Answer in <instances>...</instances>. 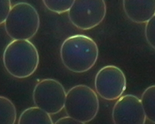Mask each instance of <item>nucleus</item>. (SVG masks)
Wrapping results in <instances>:
<instances>
[{
  "label": "nucleus",
  "instance_id": "nucleus-1",
  "mask_svg": "<svg viewBox=\"0 0 155 124\" xmlns=\"http://www.w3.org/2000/svg\"><path fill=\"white\" fill-rule=\"evenodd\" d=\"M63 64L70 71L82 73L93 68L97 61V44L91 37L82 35L71 36L62 44L60 50Z\"/></svg>",
  "mask_w": 155,
  "mask_h": 124
},
{
  "label": "nucleus",
  "instance_id": "nucleus-2",
  "mask_svg": "<svg viewBox=\"0 0 155 124\" xmlns=\"http://www.w3.org/2000/svg\"><path fill=\"white\" fill-rule=\"evenodd\" d=\"M3 62L11 76L18 79L26 78L37 69L39 53L35 46L28 40H13L4 50Z\"/></svg>",
  "mask_w": 155,
  "mask_h": 124
},
{
  "label": "nucleus",
  "instance_id": "nucleus-3",
  "mask_svg": "<svg viewBox=\"0 0 155 124\" xmlns=\"http://www.w3.org/2000/svg\"><path fill=\"white\" fill-rule=\"evenodd\" d=\"M40 25L39 14L31 4L19 2L12 6L4 22L7 35L13 40H28L37 33Z\"/></svg>",
  "mask_w": 155,
  "mask_h": 124
},
{
  "label": "nucleus",
  "instance_id": "nucleus-4",
  "mask_svg": "<svg viewBox=\"0 0 155 124\" xmlns=\"http://www.w3.org/2000/svg\"><path fill=\"white\" fill-rule=\"evenodd\" d=\"M99 100L95 92L89 86L78 85L66 94L65 108L69 117L86 123L93 120L98 113Z\"/></svg>",
  "mask_w": 155,
  "mask_h": 124
},
{
  "label": "nucleus",
  "instance_id": "nucleus-5",
  "mask_svg": "<svg viewBox=\"0 0 155 124\" xmlns=\"http://www.w3.org/2000/svg\"><path fill=\"white\" fill-rule=\"evenodd\" d=\"M66 91L62 85L53 79H42L35 86L34 103L49 115L57 114L64 108Z\"/></svg>",
  "mask_w": 155,
  "mask_h": 124
},
{
  "label": "nucleus",
  "instance_id": "nucleus-6",
  "mask_svg": "<svg viewBox=\"0 0 155 124\" xmlns=\"http://www.w3.org/2000/svg\"><path fill=\"white\" fill-rule=\"evenodd\" d=\"M68 12L73 25L81 30H89L103 21L107 5L103 0H76Z\"/></svg>",
  "mask_w": 155,
  "mask_h": 124
},
{
  "label": "nucleus",
  "instance_id": "nucleus-7",
  "mask_svg": "<svg viewBox=\"0 0 155 124\" xmlns=\"http://www.w3.org/2000/svg\"><path fill=\"white\" fill-rule=\"evenodd\" d=\"M95 87L97 94L104 99L116 100L121 97L126 89V77L118 67L107 65L97 72Z\"/></svg>",
  "mask_w": 155,
  "mask_h": 124
},
{
  "label": "nucleus",
  "instance_id": "nucleus-8",
  "mask_svg": "<svg viewBox=\"0 0 155 124\" xmlns=\"http://www.w3.org/2000/svg\"><path fill=\"white\" fill-rule=\"evenodd\" d=\"M114 124H145L146 116L141 100L127 94L121 97L112 109Z\"/></svg>",
  "mask_w": 155,
  "mask_h": 124
},
{
  "label": "nucleus",
  "instance_id": "nucleus-9",
  "mask_svg": "<svg viewBox=\"0 0 155 124\" xmlns=\"http://www.w3.org/2000/svg\"><path fill=\"white\" fill-rule=\"evenodd\" d=\"M123 7L126 16L135 23H147L155 15V0H124Z\"/></svg>",
  "mask_w": 155,
  "mask_h": 124
},
{
  "label": "nucleus",
  "instance_id": "nucleus-10",
  "mask_svg": "<svg viewBox=\"0 0 155 124\" xmlns=\"http://www.w3.org/2000/svg\"><path fill=\"white\" fill-rule=\"evenodd\" d=\"M18 124H54L50 115L35 106L25 109L19 117Z\"/></svg>",
  "mask_w": 155,
  "mask_h": 124
},
{
  "label": "nucleus",
  "instance_id": "nucleus-11",
  "mask_svg": "<svg viewBox=\"0 0 155 124\" xmlns=\"http://www.w3.org/2000/svg\"><path fill=\"white\" fill-rule=\"evenodd\" d=\"M140 100L146 118L155 124V85L144 90Z\"/></svg>",
  "mask_w": 155,
  "mask_h": 124
},
{
  "label": "nucleus",
  "instance_id": "nucleus-12",
  "mask_svg": "<svg viewBox=\"0 0 155 124\" xmlns=\"http://www.w3.org/2000/svg\"><path fill=\"white\" fill-rule=\"evenodd\" d=\"M16 118L14 104L8 98L0 96V124H15Z\"/></svg>",
  "mask_w": 155,
  "mask_h": 124
},
{
  "label": "nucleus",
  "instance_id": "nucleus-13",
  "mask_svg": "<svg viewBox=\"0 0 155 124\" xmlns=\"http://www.w3.org/2000/svg\"><path fill=\"white\" fill-rule=\"evenodd\" d=\"M74 1L71 0H44L43 3L47 8L52 12L62 14L68 12Z\"/></svg>",
  "mask_w": 155,
  "mask_h": 124
},
{
  "label": "nucleus",
  "instance_id": "nucleus-14",
  "mask_svg": "<svg viewBox=\"0 0 155 124\" xmlns=\"http://www.w3.org/2000/svg\"><path fill=\"white\" fill-rule=\"evenodd\" d=\"M144 32L147 42L155 49V15L146 23Z\"/></svg>",
  "mask_w": 155,
  "mask_h": 124
},
{
  "label": "nucleus",
  "instance_id": "nucleus-15",
  "mask_svg": "<svg viewBox=\"0 0 155 124\" xmlns=\"http://www.w3.org/2000/svg\"><path fill=\"white\" fill-rule=\"evenodd\" d=\"M12 8L9 0H0V25L4 23Z\"/></svg>",
  "mask_w": 155,
  "mask_h": 124
},
{
  "label": "nucleus",
  "instance_id": "nucleus-16",
  "mask_svg": "<svg viewBox=\"0 0 155 124\" xmlns=\"http://www.w3.org/2000/svg\"><path fill=\"white\" fill-rule=\"evenodd\" d=\"M54 124H85V123L67 116L58 119Z\"/></svg>",
  "mask_w": 155,
  "mask_h": 124
}]
</instances>
